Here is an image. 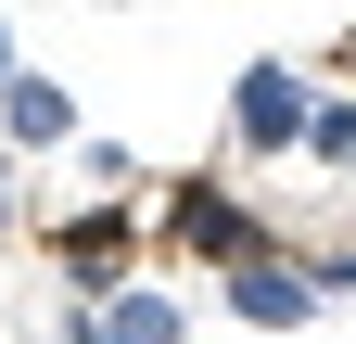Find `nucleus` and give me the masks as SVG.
Masks as SVG:
<instances>
[{"instance_id":"6e6552de","label":"nucleus","mask_w":356,"mask_h":344,"mask_svg":"<svg viewBox=\"0 0 356 344\" xmlns=\"http://www.w3.org/2000/svg\"><path fill=\"white\" fill-rule=\"evenodd\" d=\"M331 293H356V255H318V306H331Z\"/></svg>"},{"instance_id":"f257e3e1","label":"nucleus","mask_w":356,"mask_h":344,"mask_svg":"<svg viewBox=\"0 0 356 344\" xmlns=\"http://www.w3.org/2000/svg\"><path fill=\"white\" fill-rule=\"evenodd\" d=\"M216 306L229 319H254V331H305L318 319V268H293V255H229V281H216Z\"/></svg>"},{"instance_id":"1a4fd4ad","label":"nucleus","mask_w":356,"mask_h":344,"mask_svg":"<svg viewBox=\"0 0 356 344\" xmlns=\"http://www.w3.org/2000/svg\"><path fill=\"white\" fill-rule=\"evenodd\" d=\"M0 230H13V179H0Z\"/></svg>"},{"instance_id":"20e7f679","label":"nucleus","mask_w":356,"mask_h":344,"mask_svg":"<svg viewBox=\"0 0 356 344\" xmlns=\"http://www.w3.org/2000/svg\"><path fill=\"white\" fill-rule=\"evenodd\" d=\"M178 242H191V255H216V268H229V255H254L267 230H254V204H242L229 179H191V191H178Z\"/></svg>"},{"instance_id":"39448f33","label":"nucleus","mask_w":356,"mask_h":344,"mask_svg":"<svg viewBox=\"0 0 356 344\" xmlns=\"http://www.w3.org/2000/svg\"><path fill=\"white\" fill-rule=\"evenodd\" d=\"M89 331L102 344H191V306L153 281H115V293H89Z\"/></svg>"},{"instance_id":"0eeeda50","label":"nucleus","mask_w":356,"mask_h":344,"mask_svg":"<svg viewBox=\"0 0 356 344\" xmlns=\"http://www.w3.org/2000/svg\"><path fill=\"white\" fill-rule=\"evenodd\" d=\"M293 153H318V166H356V102H305V141Z\"/></svg>"},{"instance_id":"423d86ee","label":"nucleus","mask_w":356,"mask_h":344,"mask_svg":"<svg viewBox=\"0 0 356 344\" xmlns=\"http://www.w3.org/2000/svg\"><path fill=\"white\" fill-rule=\"evenodd\" d=\"M127 242H140V217L127 204H89V217H64V268L102 281V268H127Z\"/></svg>"},{"instance_id":"f03ea898","label":"nucleus","mask_w":356,"mask_h":344,"mask_svg":"<svg viewBox=\"0 0 356 344\" xmlns=\"http://www.w3.org/2000/svg\"><path fill=\"white\" fill-rule=\"evenodd\" d=\"M305 102H318V90H305L293 64H242V90H229L242 153H293V141H305Z\"/></svg>"},{"instance_id":"9d476101","label":"nucleus","mask_w":356,"mask_h":344,"mask_svg":"<svg viewBox=\"0 0 356 344\" xmlns=\"http://www.w3.org/2000/svg\"><path fill=\"white\" fill-rule=\"evenodd\" d=\"M0 77H13V38H0Z\"/></svg>"},{"instance_id":"7ed1b4c3","label":"nucleus","mask_w":356,"mask_h":344,"mask_svg":"<svg viewBox=\"0 0 356 344\" xmlns=\"http://www.w3.org/2000/svg\"><path fill=\"white\" fill-rule=\"evenodd\" d=\"M0 141H13V153H64V141H76V102H64L38 64H13V77H0Z\"/></svg>"}]
</instances>
